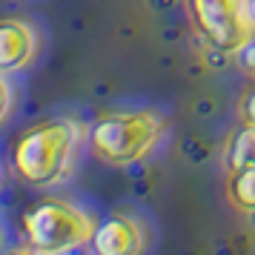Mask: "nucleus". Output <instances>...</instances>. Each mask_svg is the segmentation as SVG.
Wrapping results in <instances>:
<instances>
[{
	"instance_id": "f257e3e1",
	"label": "nucleus",
	"mask_w": 255,
	"mask_h": 255,
	"mask_svg": "<svg viewBox=\"0 0 255 255\" xmlns=\"http://www.w3.org/2000/svg\"><path fill=\"white\" fill-rule=\"evenodd\" d=\"M89 129L78 118H46L26 127L12 143V172L35 189L63 184L75 172L78 149Z\"/></svg>"
},
{
	"instance_id": "f03ea898",
	"label": "nucleus",
	"mask_w": 255,
	"mask_h": 255,
	"mask_svg": "<svg viewBox=\"0 0 255 255\" xmlns=\"http://www.w3.org/2000/svg\"><path fill=\"white\" fill-rule=\"evenodd\" d=\"M166 124L155 109H127L101 115L89 127V149L101 163L127 169L146 161L161 143Z\"/></svg>"
},
{
	"instance_id": "7ed1b4c3",
	"label": "nucleus",
	"mask_w": 255,
	"mask_h": 255,
	"mask_svg": "<svg viewBox=\"0 0 255 255\" xmlns=\"http://www.w3.org/2000/svg\"><path fill=\"white\" fill-rule=\"evenodd\" d=\"M98 224L92 215L72 201L63 198H43L26 209L23 235L26 247L40 255H69L81 247L92 244Z\"/></svg>"
},
{
	"instance_id": "20e7f679",
	"label": "nucleus",
	"mask_w": 255,
	"mask_h": 255,
	"mask_svg": "<svg viewBox=\"0 0 255 255\" xmlns=\"http://www.w3.org/2000/svg\"><path fill=\"white\" fill-rule=\"evenodd\" d=\"M201 40L221 55H241L255 40L250 0H186Z\"/></svg>"
},
{
	"instance_id": "39448f33",
	"label": "nucleus",
	"mask_w": 255,
	"mask_h": 255,
	"mask_svg": "<svg viewBox=\"0 0 255 255\" xmlns=\"http://www.w3.org/2000/svg\"><path fill=\"white\" fill-rule=\"evenodd\" d=\"M149 227L132 212L106 215L92 238V255H146Z\"/></svg>"
},
{
	"instance_id": "423d86ee",
	"label": "nucleus",
	"mask_w": 255,
	"mask_h": 255,
	"mask_svg": "<svg viewBox=\"0 0 255 255\" xmlns=\"http://www.w3.org/2000/svg\"><path fill=\"white\" fill-rule=\"evenodd\" d=\"M40 52V35L23 17H3L0 23V72L14 75L32 66Z\"/></svg>"
},
{
	"instance_id": "0eeeda50",
	"label": "nucleus",
	"mask_w": 255,
	"mask_h": 255,
	"mask_svg": "<svg viewBox=\"0 0 255 255\" xmlns=\"http://www.w3.org/2000/svg\"><path fill=\"white\" fill-rule=\"evenodd\" d=\"M227 201L241 215H253L255 212V166L230 172V178H227Z\"/></svg>"
},
{
	"instance_id": "6e6552de",
	"label": "nucleus",
	"mask_w": 255,
	"mask_h": 255,
	"mask_svg": "<svg viewBox=\"0 0 255 255\" xmlns=\"http://www.w3.org/2000/svg\"><path fill=\"white\" fill-rule=\"evenodd\" d=\"M224 163L227 169H250L255 166V127H244L227 140V149H224Z\"/></svg>"
},
{
	"instance_id": "1a4fd4ad",
	"label": "nucleus",
	"mask_w": 255,
	"mask_h": 255,
	"mask_svg": "<svg viewBox=\"0 0 255 255\" xmlns=\"http://www.w3.org/2000/svg\"><path fill=\"white\" fill-rule=\"evenodd\" d=\"M238 118H241L244 127H255V83L241 95V101H238Z\"/></svg>"
},
{
	"instance_id": "9d476101",
	"label": "nucleus",
	"mask_w": 255,
	"mask_h": 255,
	"mask_svg": "<svg viewBox=\"0 0 255 255\" xmlns=\"http://www.w3.org/2000/svg\"><path fill=\"white\" fill-rule=\"evenodd\" d=\"M12 115V83H9V75H3V121Z\"/></svg>"
},
{
	"instance_id": "9b49d317",
	"label": "nucleus",
	"mask_w": 255,
	"mask_h": 255,
	"mask_svg": "<svg viewBox=\"0 0 255 255\" xmlns=\"http://www.w3.org/2000/svg\"><path fill=\"white\" fill-rule=\"evenodd\" d=\"M241 63H244V66H247L250 72H253V78H255V40L241 52Z\"/></svg>"
},
{
	"instance_id": "f8f14e48",
	"label": "nucleus",
	"mask_w": 255,
	"mask_h": 255,
	"mask_svg": "<svg viewBox=\"0 0 255 255\" xmlns=\"http://www.w3.org/2000/svg\"><path fill=\"white\" fill-rule=\"evenodd\" d=\"M6 255H40L37 250H32V247H17V250H9Z\"/></svg>"
},
{
	"instance_id": "ddd939ff",
	"label": "nucleus",
	"mask_w": 255,
	"mask_h": 255,
	"mask_svg": "<svg viewBox=\"0 0 255 255\" xmlns=\"http://www.w3.org/2000/svg\"><path fill=\"white\" fill-rule=\"evenodd\" d=\"M250 12H253V20H255V0H250Z\"/></svg>"
},
{
	"instance_id": "4468645a",
	"label": "nucleus",
	"mask_w": 255,
	"mask_h": 255,
	"mask_svg": "<svg viewBox=\"0 0 255 255\" xmlns=\"http://www.w3.org/2000/svg\"><path fill=\"white\" fill-rule=\"evenodd\" d=\"M69 255H75V253H69Z\"/></svg>"
}]
</instances>
